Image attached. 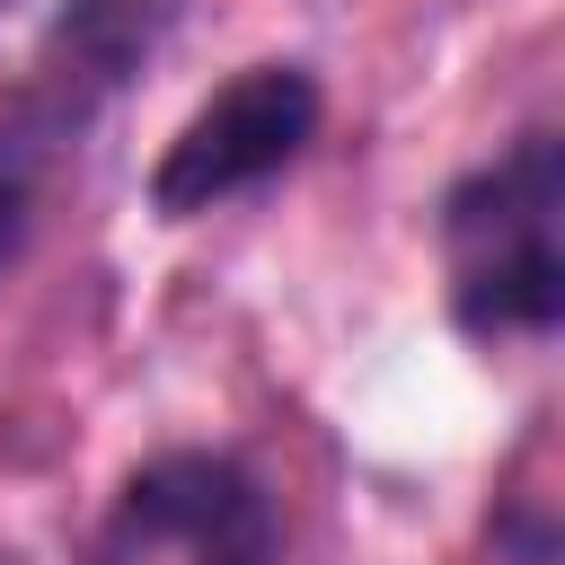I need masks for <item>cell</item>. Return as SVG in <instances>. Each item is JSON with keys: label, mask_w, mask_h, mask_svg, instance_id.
Returning a JSON list of instances; mask_svg holds the SVG:
<instances>
[{"label": "cell", "mask_w": 565, "mask_h": 565, "mask_svg": "<svg viewBox=\"0 0 565 565\" xmlns=\"http://www.w3.org/2000/svg\"><path fill=\"white\" fill-rule=\"evenodd\" d=\"M441 282L477 344L565 327V141L530 124L441 194Z\"/></svg>", "instance_id": "cell-1"}, {"label": "cell", "mask_w": 565, "mask_h": 565, "mask_svg": "<svg viewBox=\"0 0 565 565\" xmlns=\"http://www.w3.org/2000/svg\"><path fill=\"white\" fill-rule=\"evenodd\" d=\"M88 565H274V494L230 450H159L115 486Z\"/></svg>", "instance_id": "cell-2"}, {"label": "cell", "mask_w": 565, "mask_h": 565, "mask_svg": "<svg viewBox=\"0 0 565 565\" xmlns=\"http://www.w3.org/2000/svg\"><path fill=\"white\" fill-rule=\"evenodd\" d=\"M318 71L309 62H247L230 88H212L177 141L159 150L150 168V212L159 221H194V212H221L256 185H274L309 141H318Z\"/></svg>", "instance_id": "cell-3"}, {"label": "cell", "mask_w": 565, "mask_h": 565, "mask_svg": "<svg viewBox=\"0 0 565 565\" xmlns=\"http://www.w3.org/2000/svg\"><path fill=\"white\" fill-rule=\"evenodd\" d=\"M168 18H177V0H71L53 18V35H44V53H35L26 115L44 132H79L141 71V53L168 35Z\"/></svg>", "instance_id": "cell-4"}, {"label": "cell", "mask_w": 565, "mask_h": 565, "mask_svg": "<svg viewBox=\"0 0 565 565\" xmlns=\"http://www.w3.org/2000/svg\"><path fill=\"white\" fill-rule=\"evenodd\" d=\"M18 247H26V168H18V150L0 141V274L18 265Z\"/></svg>", "instance_id": "cell-5"}, {"label": "cell", "mask_w": 565, "mask_h": 565, "mask_svg": "<svg viewBox=\"0 0 565 565\" xmlns=\"http://www.w3.org/2000/svg\"><path fill=\"white\" fill-rule=\"evenodd\" d=\"M0 9H9V0H0Z\"/></svg>", "instance_id": "cell-6"}]
</instances>
